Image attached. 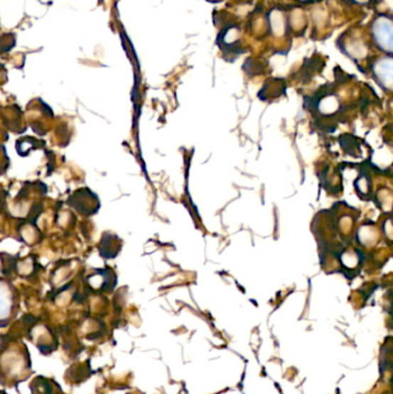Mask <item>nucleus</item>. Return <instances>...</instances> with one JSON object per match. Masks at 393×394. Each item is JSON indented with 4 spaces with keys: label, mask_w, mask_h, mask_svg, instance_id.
<instances>
[{
    "label": "nucleus",
    "mask_w": 393,
    "mask_h": 394,
    "mask_svg": "<svg viewBox=\"0 0 393 394\" xmlns=\"http://www.w3.org/2000/svg\"><path fill=\"white\" fill-rule=\"evenodd\" d=\"M18 292L9 280L0 278V324L14 316L18 307Z\"/></svg>",
    "instance_id": "nucleus-2"
},
{
    "label": "nucleus",
    "mask_w": 393,
    "mask_h": 394,
    "mask_svg": "<svg viewBox=\"0 0 393 394\" xmlns=\"http://www.w3.org/2000/svg\"><path fill=\"white\" fill-rule=\"evenodd\" d=\"M355 3L361 4V5H365V4H368L370 0H354Z\"/></svg>",
    "instance_id": "nucleus-4"
},
{
    "label": "nucleus",
    "mask_w": 393,
    "mask_h": 394,
    "mask_svg": "<svg viewBox=\"0 0 393 394\" xmlns=\"http://www.w3.org/2000/svg\"><path fill=\"white\" fill-rule=\"evenodd\" d=\"M372 37L378 50L391 55L393 49V21L391 16L381 14L374 18Z\"/></svg>",
    "instance_id": "nucleus-1"
},
{
    "label": "nucleus",
    "mask_w": 393,
    "mask_h": 394,
    "mask_svg": "<svg viewBox=\"0 0 393 394\" xmlns=\"http://www.w3.org/2000/svg\"><path fill=\"white\" fill-rule=\"evenodd\" d=\"M372 70L378 82L390 88L392 83V57L387 55L384 58L378 59L377 62H374Z\"/></svg>",
    "instance_id": "nucleus-3"
}]
</instances>
